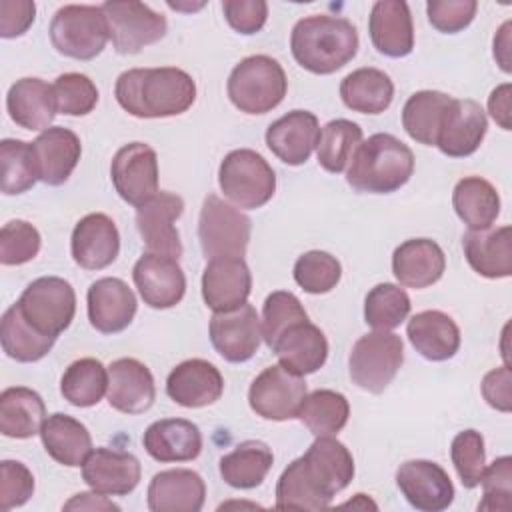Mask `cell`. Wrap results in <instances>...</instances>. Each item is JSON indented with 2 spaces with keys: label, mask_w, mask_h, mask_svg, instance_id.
<instances>
[{
  "label": "cell",
  "mask_w": 512,
  "mask_h": 512,
  "mask_svg": "<svg viewBox=\"0 0 512 512\" xmlns=\"http://www.w3.org/2000/svg\"><path fill=\"white\" fill-rule=\"evenodd\" d=\"M16 304L36 330L54 338L70 326L76 314L74 288L58 276L36 278L24 288Z\"/></svg>",
  "instance_id": "obj_10"
},
{
  "label": "cell",
  "mask_w": 512,
  "mask_h": 512,
  "mask_svg": "<svg viewBox=\"0 0 512 512\" xmlns=\"http://www.w3.org/2000/svg\"><path fill=\"white\" fill-rule=\"evenodd\" d=\"M146 496L152 512H198L204 506L206 484L194 470L172 468L154 474Z\"/></svg>",
  "instance_id": "obj_26"
},
{
  "label": "cell",
  "mask_w": 512,
  "mask_h": 512,
  "mask_svg": "<svg viewBox=\"0 0 512 512\" xmlns=\"http://www.w3.org/2000/svg\"><path fill=\"white\" fill-rule=\"evenodd\" d=\"M452 206L468 230H484L490 228L500 214V196L488 180L466 176L454 186Z\"/></svg>",
  "instance_id": "obj_39"
},
{
  "label": "cell",
  "mask_w": 512,
  "mask_h": 512,
  "mask_svg": "<svg viewBox=\"0 0 512 512\" xmlns=\"http://www.w3.org/2000/svg\"><path fill=\"white\" fill-rule=\"evenodd\" d=\"M108 404L124 414H142L156 400L154 376L136 358H118L108 366Z\"/></svg>",
  "instance_id": "obj_22"
},
{
  "label": "cell",
  "mask_w": 512,
  "mask_h": 512,
  "mask_svg": "<svg viewBox=\"0 0 512 512\" xmlns=\"http://www.w3.org/2000/svg\"><path fill=\"white\" fill-rule=\"evenodd\" d=\"M396 484L408 504L422 512L446 510L454 500L448 472L432 460H408L396 470Z\"/></svg>",
  "instance_id": "obj_16"
},
{
  "label": "cell",
  "mask_w": 512,
  "mask_h": 512,
  "mask_svg": "<svg viewBox=\"0 0 512 512\" xmlns=\"http://www.w3.org/2000/svg\"><path fill=\"white\" fill-rule=\"evenodd\" d=\"M294 60L312 74H332L358 52L356 26L338 16L314 14L298 20L290 34Z\"/></svg>",
  "instance_id": "obj_3"
},
{
  "label": "cell",
  "mask_w": 512,
  "mask_h": 512,
  "mask_svg": "<svg viewBox=\"0 0 512 512\" xmlns=\"http://www.w3.org/2000/svg\"><path fill=\"white\" fill-rule=\"evenodd\" d=\"M134 284L150 308L166 310L176 306L186 292V276L178 260L146 252L132 270Z\"/></svg>",
  "instance_id": "obj_17"
},
{
  "label": "cell",
  "mask_w": 512,
  "mask_h": 512,
  "mask_svg": "<svg viewBox=\"0 0 512 512\" xmlns=\"http://www.w3.org/2000/svg\"><path fill=\"white\" fill-rule=\"evenodd\" d=\"M42 396L26 386H12L0 394V432L8 438H32L46 420Z\"/></svg>",
  "instance_id": "obj_36"
},
{
  "label": "cell",
  "mask_w": 512,
  "mask_h": 512,
  "mask_svg": "<svg viewBox=\"0 0 512 512\" xmlns=\"http://www.w3.org/2000/svg\"><path fill=\"white\" fill-rule=\"evenodd\" d=\"M480 484L484 488V498L478 504V510L490 512H508L512 502V458L500 456L488 468H484L480 476Z\"/></svg>",
  "instance_id": "obj_52"
},
{
  "label": "cell",
  "mask_w": 512,
  "mask_h": 512,
  "mask_svg": "<svg viewBox=\"0 0 512 512\" xmlns=\"http://www.w3.org/2000/svg\"><path fill=\"white\" fill-rule=\"evenodd\" d=\"M56 106L60 114L66 116H86L98 104L96 84L80 72H66L56 78L52 84Z\"/></svg>",
  "instance_id": "obj_49"
},
{
  "label": "cell",
  "mask_w": 512,
  "mask_h": 512,
  "mask_svg": "<svg viewBox=\"0 0 512 512\" xmlns=\"http://www.w3.org/2000/svg\"><path fill=\"white\" fill-rule=\"evenodd\" d=\"M184 212V200L174 194L160 190L154 198L142 204L136 212V228L142 236L144 246L152 254L168 256L178 260L182 256V242L174 222Z\"/></svg>",
  "instance_id": "obj_14"
},
{
  "label": "cell",
  "mask_w": 512,
  "mask_h": 512,
  "mask_svg": "<svg viewBox=\"0 0 512 512\" xmlns=\"http://www.w3.org/2000/svg\"><path fill=\"white\" fill-rule=\"evenodd\" d=\"M342 266L336 256L310 250L304 252L294 264V280L308 294H326L340 282Z\"/></svg>",
  "instance_id": "obj_47"
},
{
  "label": "cell",
  "mask_w": 512,
  "mask_h": 512,
  "mask_svg": "<svg viewBox=\"0 0 512 512\" xmlns=\"http://www.w3.org/2000/svg\"><path fill=\"white\" fill-rule=\"evenodd\" d=\"M510 382H512V374H510L508 366L490 370L484 376V380H482V396H484V400L492 408H496L500 412H510L512 410Z\"/></svg>",
  "instance_id": "obj_57"
},
{
  "label": "cell",
  "mask_w": 512,
  "mask_h": 512,
  "mask_svg": "<svg viewBox=\"0 0 512 512\" xmlns=\"http://www.w3.org/2000/svg\"><path fill=\"white\" fill-rule=\"evenodd\" d=\"M60 392L72 406L90 408L108 392V370L96 358H80L64 370Z\"/></svg>",
  "instance_id": "obj_43"
},
{
  "label": "cell",
  "mask_w": 512,
  "mask_h": 512,
  "mask_svg": "<svg viewBox=\"0 0 512 512\" xmlns=\"http://www.w3.org/2000/svg\"><path fill=\"white\" fill-rule=\"evenodd\" d=\"M114 96L136 118H166L178 116L194 104L196 84L180 68H132L118 76Z\"/></svg>",
  "instance_id": "obj_2"
},
{
  "label": "cell",
  "mask_w": 512,
  "mask_h": 512,
  "mask_svg": "<svg viewBox=\"0 0 512 512\" xmlns=\"http://www.w3.org/2000/svg\"><path fill=\"white\" fill-rule=\"evenodd\" d=\"M70 250L74 262L84 270L110 266L120 252V234L114 220L102 212L80 218L72 230Z\"/></svg>",
  "instance_id": "obj_20"
},
{
  "label": "cell",
  "mask_w": 512,
  "mask_h": 512,
  "mask_svg": "<svg viewBox=\"0 0 512 512\" xmlns=\"http://www.w3.org/2000/svg\"><path fill=\"white\" fill-rule=\"evenodd\" d=\"M308 320L302 302L286 290H276L264 300L262 308V338L272 350L278 338L294 324Z\"/></svg>",
  "instance_id": "obj_48"
},
{
  "label": "cell",
  "mask_w": 512,
  "mask_h": 512,
  "mask_svg": "<svg viewBox=\"0 0 512 512\" xmlns=\"http://www.w3.org/2000/svg\"><path fill=\"white\" fill-rule=\"evenodd\" d=\"M450 458L464 488L480 486V476L486 468L484 438L480 432L476 430L458 432L450 446Z\"/></svg>",
  "instance_id": "obj_50"
},
{
  "label": "cell",
  "mask_w": 512,
  "mask_h": 512,
  "mask_svg": "<svg viewBox=\"0 0 512 512\" xmlns=\"http://www.w3.org/2000/svg\"><path fill=\"white\" fill-rule=\"evenodd\" d=\"M444 270L446 256L430 238L406 240L392 254V272L406 288H428L442 278Z\"/></svg>",
  "instance_id": "obj_29"
},
{
  "label": "cell",
  "mask_w": 512,
  "mask_h": 512,
  "mask_svg": "<svg viewBox=\"0 0 512 512\" xmlns=\"http://www.w3.org/2000/svg\"><path fill=\"white\" fill-rule=\"evenodd\" d=\"M450 102L452 98L438 90L414 92L402 108V126L406 134L424 146H436L438 130Z\"/></svg>",
  "instance_id": "obj_41"
},
{
  "label": "cell",
  "mask_w": 512,
  "mask_h": 512,
  "mask_svg": "<svg viewBox=\"0 0 512 512\" xmlns=\"http://www.w3.org/2000/svg\"><path fill=\"white\" fill-rule=\"evenodd\" d=\"M468 264L484 278H508L512 274V230L510 226L468 230L462 236Z\"/></svg>",
  "instance_id": "obj_32"
},
{
  "label": "cell",
  "mask_w": 512,
  "mask_h": 512,
  "mask_svg": "<svg viewBox=\"0 0 512 512\" xmlns=\"http://www.w3.org/2000/svg\"><path fill=\"white\" fill-rule=\"evenodd\" d=\"M340 98L354 112L380 114L392 104L394 84L378 68H358L340 82Z\"/></svg>",
  "instance_id": "obj_38"
},
{
  "label": "cell",
  "mask_w": 512,
  "mask_h": 512,
  "mask_svg": "<svg viewBox=\"0 0 512 512\" xmlns=\"http://www.w3.org/2000/svg\"><path fill=\"white\" fill-rule=\"evenodd\" d=\"M40 232L26 220H12L0 230V262L4 266L26 264L40 252Z\"/></svg>",
  "instance_id": "obj_51"
},
{
  "label": "cell",
  "mask_w": 512,
  "mask_h": 512,
  "mask_svg": "<svg viewBox=\"0 0 512 512\" xmlns=\"http://www.w3.org/2000/svg\"><path fill=\"white\" fill-rule=\"evenodd\" d=\"M306 396L304 376L286 370L282 364L264 368L248 390L250 408L264 420H290L298 416Z\"/></svg>",
  "instance_id": "obj_12"
},
{
  "label": "cell",
  "mask_w": 512,
  "mask_h": 512,
  "mask_svg": "<svg viewBox=\"0 0 512 512\" xmlns=\"http://www.w3.org/2000/svg\"><path fill=\"white\" fill-rule=\"evenodd\" d=\"M250 232V218L236 206L216 194L204 198L198 220V238L206 260L242 258L250 242Z\"/></svg>",
  "instance_id": "obj_9"
},
{
  "label": "cell",
  "mask_w": 512,
  "mask_h": 512,
  "mask_svg": "<svg viewBox=\"0 0 512 512\" xmlns=\"http://www.w3.org/2000/svg\"><path fill=\"white\" fill-rule=\"evenodd\" d=\"M44 450L58 464L76 468L82 466L86 456L92 452V438L88 428L62 412L50 414L40 430Z\"/></svg>",
  "instance_id": "obj_35"
},
{
  "label": "cell",
  "mask_w": 512,
  "mask_h": 512,
  "mask_svg": "<svg viewBox=\"0 0 512 512\" xmlns=\"http://www.w3.org/2000/svg\"><path fill=\"white\" fill-rule=\"evenodd\" d=\"M510 28H512V22L506 20V22L500 26L498 34L494 36V58L498 60L500 68H502L506 74L512 70V66H510Z\"/></svg>",
  "instance_id": "obj_60"
},
{
  "label": "cell",
  "mask_w": 512,
  "mask_h": 512,
  "mask_svg": "<svg viewBox=\"0 0 512 512\" xmlns=\"http://www.w3.org/2000/svg\"><path fill=\"white\" fill-rule=\"evenodd\" d=\"M0 168V188L8 196L22 194L40 180L32 144L24 140L4 138L0 142Z\"/></svg>",
  "instance_id": "obj_45"
},
{
  "label": "cell",
  "mask_w": 512,
  "mask_h": 512,
  "mask_svg": "<svg viewBox=\"0 0 512 512\" xmlns=\"http://www.w3.org/2000/svg\"><path fill=\"white\" fill-rule=\"evenodd\" d=\"M272 352L278 356L280 364L298 374H314L320 370L328 358V340L324 332L310 320H302L290 326L274 344Z\"/></svg>",
  "instance_id": "obj_30"
},
{
  "label": "cell",
  "mask_w": 512,
  "mask_h": 512,
  "mask_svg": "<svg viewBox=\"0 0 512 512\" xmlns=\"http://www.w3.org/2000/svg\"><path fill=\"white\" fill-rule=\"evenodd\" d=\"M414 172L412 150L392 134H372L350 158L346 182L368 194H390L402 188Z\"/></svg>",
  "instance_id": "obj_4"
},
{
  "label": "cell",
  "mask_w": 512,
  "mask_h": 512,
  "mask_svg": "<svg viewBox=\"0 0 512 512\" xmlns=\"http://www.w3.org/2000/svg\"><path fill=\"white\" fill-rule=\"evenodd\" d=\"M222 12L238 34H256L266 24L268 4L264 0H224Z\"/></svg>",
  "instance_id": "obj_55"
},
{
  "label": "cell",
  "mask_w": 512,
  "mask_h": 512,
  "mask_svg": "<svg viewBox=\"0 0 512 512\" xmlns=\"http://www.w3.org/2000/svg\"><path fill=\"white\" fill-rule=\"evenodd\" d=\"M224 392L220 370L202 358L180 362L166 380V394L184 408H204L214 404Z\"/></svg>",
  "instance_id": "obj_25"
},
{
  "label": "cell",
  "mask_w": 512,
  "mask_h": 512,
  "mask_svg": "<svg viewBox=\"0 0 512 512\" xmlns=\"http://www.w3.org/2000/svg\"><path fill=\"white\" fill-rule=\"evenodd\" d=\"M0 342L8 358L16 362H38L54 346L56 338L36 330L20 312L18 304H12L0 322Z\"/></svg>",
  "instance_id": "obj_40"
},
{
  "label": "cell",
  "mask_w": 512,
  "mask_h": 512,
  "mask_svg": "<svg viewBox=\"0 0 512 512\" xmlns=\"http://www.w3.org/2000/svg\"><path fill=\"white\" fill-rule=\"evenodd\" d=\"M262 340V326L252 304H242L228 312H214L210 320V342L228 362L250 360Z\"/></svg>",
  "instance_id": "obj_15"
},
{
  "label": "cell",
  "mask_w": 512,
  "mask_h": 512,
  "mask_svg": "<svg viewBox=\"0 0 512 512\" xmlns=\"http://www.w3.org/2000/svg\"><path fill=\"white\" fill-rule=\"evenodd\" d=\"M476 8L474 0H430L426 4L430 24L442 34H456L470 26Z\"/></svg>",
  "instance_id": "obj_54"
},
{
  "label": "cell",
  "mask_w": 512,
  "mask_h": 512,
  "mask_svg": "<svg viewBox=\"0 0 512 512\" xmlns=\"http://www.w3.org/2000/svg\"><path fill=\"white\" fill-rule=\"evenodd\" d=\"M64 510H120L118 504H114L112 500H108L104 494L100 492H80L74 494L66 504Z\"/></svg>",
  "instance_id": "obj_59"
},
{
  "label": "cell",
  "mask_w": 512,
  "mask_h": 512,
  "mask_svg": "<svg viewBox=\"0 0 512 512\" xmlns=\"http://www.w3.org/2000/svg\"><path fill=\"white\" fill-rule=\"evenodd\" d=\"M34 494V476L18 460L0 462V510L8 512L26 504Z\"/></svg>",
  "instance_id": "obj_53"
},
{
  "label": "cell",
  "mask_w": 512,
  "mask_h": 512,
  "mask_svg": "<svg viewBox=\"0 0 512 512\" xmlns=\"http://www.w3.org/2000/svg\"><path fill=\"white\" fill-rule=\"evenodd\" d=\"M140 462L134 454L112 448L92 450L82 464V480L104 496H126L140 482Z\"/></svg>",
  "instance_id": "obj_19"
},
{
  "label": "cell",
  "mask_w": 512,
  "mask_h": 512,
  "mask_svg": "<svg viewBox=\"0 0 512 512\" xmlns=\"http://www.w3.org/2000/svg\"><path fill=\"white\" fill-rule=\"evenodd\" d=\"M138 302L120 278H100L88 288V320L102 334H116L134 320Z\"/></svg>",
  "instance_id": "obj_23"
},
{
  "label": "cell",
  "mask_w": 512,
  "mask_h": 512,
  "mask_svg": "<svg viewBox=\"0 0 512 512\" xmlns=\"http://www.w3.org/2000/svg\"><path fill=\"white\" fill-rule=\"evenodd\" d=\"M362 142V128L346 118L330 120L320 128L316 142L318 164L332 174H338L350 162L356 146Z\"/></svg>",
  "instance_id": "obj_44"
},
{
  "label": "cell",
  "mask_w": 512,
  "mask_h": 512,
  "mask_svg": "<svg viewBox=\"0 0 512 512\" xmlns=\"http://www.w3.org/2000/svg\"><path fill=\"white\" fill-rule=\"evenodd\" d=\"M110 178L118 196L140 208L158 190V156L154 148L144 142H130L122 146L110 166Z\"/></svg>",
  "instance_id": "obj_13"
},
{
  "label": "cell",
  "mask_w": 512,
  "mask_h": 512,
  "mask_svg": "<svg viewBox=\"0 0 512 512\" xmlns=\"http://www.w3.org/2000/svg\"><path fill=\"white\" fill-rule=\"evenodd\" d=\"M142 444L158 462H188L202 452V434L190 420L164 418L146 428Z\"/></svg>",
  "instance_id": "obj_31"
},
{
  "label": "cell",
  "mask_w": 512,
  "mask_h": 512,
  "mask_svg": "<svg viewBox=\"0 0 512 512\" xmlns=\"http://www.w3.org/2000/svg\"><path fill=\"white\" fill-rule=\"evenodd\" d=\"M274 464L270 446L262 440H244L220 458L222 480L238 490H250L264 482Z\"/></svg>",
  "instance_id": "obj_37"
},
{
  "label": "cell",
  "mask_w": 512,
  "mask_h": 512,
  "mask_svg": "<svg viewBox=\"0 0 512 512\" xmlns=\"http://www.w3.org/2000/svg\"><path fill=\"white\" fill-rule=\"evenodd\" d=\"M36 4L30 0H2L0 2V36H22L34 22Z\"/></svg>",
  "instance_id": "obj_56"
},
{
  "label": "cell",
  "mask_w": 512,
  "mask_h": 512,
  "mask_svg": "<svg viewBox=\"0 0 512 512\" xmlns=\"http://www.w3.org/2000/svg\"><path fill=\"white\" fill-rule=\"evenodd\" d=\"M410 308V296L404 288L382 282L366 294L364 320L374 330H394L408 318Z\"/></svg>",
  "instance_id": "obj_46"
},
{
  "label": "cell",
  "mask_w": 512,
  "mask_h": 512,
  "mask_svg": "<svg viewBox=\"0 0 512 512\" xmlns=\"http://www.w3.org/2000/svg\"><path fill=\"white\" fill-rule=\"evenodd\" d=\"M48 34L52 46L74 60L96 58L110 38L102 6L92 4H66L58 8Z\"/></svg>",
  "instance_id": "obj_6"
},
{
  "label": "cell",
  "mask_w": 512,
  "mask_h": 512,
  "mask_svg": "<svg viewBox=\"0 0 512 512\" xmlns=\"http://www.w3.org/2000/svg\"><path fill=\"white\" fill-rule=\"evenodd\" d=\"M368 32L374 48L388 58H404L414 48L410 8L402 0H380L372 6Z\"/></svg>",
  "instance_id": "obj_27"
},
{
  "label": "cell",
  "mask_w": 512,
  "mask_h": 512,
  "mask_svg": "<svg viewBox=\"0 0 512 512\" xmlns=\"http://www.w3.org/2000/svg\"><path fill=\"white\" fill-rule=\"evenodd\" d=\"M488 120L486 112L476 100H454L444 112L436 146L442 154L450 158H466L474 154L484 136H486Z\"/></svg>",
  "instance_id": "obj_18"
},
{
  "label": "cell",
  "mask_w": 512,
  "mask_h": 512,
  "mask_svg": "<svg viewBox=\"0 0 512 512\" xmlns=\"http://www.w3.org/2000/svg\"><path fill=\"white\" fill-rule=\"evenodd\" d=\"M510 90L512 86L500 84L488 96V112L502 130H510Z\"/></svg>",
  "instance_id": "obj_58"
},
{
  "label": "cell",
  "mask_w": 512,
  "mask_h": 512,
  "mask_svg": "<svg viewBox=\"0 0 512 512\" xmlns=\"http://www.w3.org/2000/svg\"><path fill=\"white\" fill-rule=\"evenodd\" d=\"M354 478L350 450L332 436H316L304 456L292 460L276 484L278 510H324Z\"/></svg>",
  "instance_id": "obj_1"
},
{
  "label": "cell",
  "mask_w": 512,
  "mask_h": 512,
  "mask_svg": "<svg viewBox=\"0 0 512 512\" xmlns=\"http://www.w3.org/2000/svg\"><path fill=\"white\" fill-rule=\"evenodd\" d=\"M320 126L316 114L308 110H292L272 122L266 130V146L288 166L304 164L316 148Z\"/></svg>",
  "instance_id": "obj_24"
},
{
  "label": "cell",
  "mask_w": 512,
  "mask_h": 512,
  "mask_svg": "<svg viewBox=\"0 0 512 512\" xmlns=\"http://www.w3.org/2000/svg\"><path fill=\"white\" fill-rule=\"evenodd\" d=\"M252 274L244 258H212L202 274V298L214 312H228L246 304Z\"/></svg>",
  "instance_id": "obj_21"
},
{
  "label": "cell",
  "mask_w": 512,
  "mask_h": 512,
  "mask_svg": "<svg viewBox=\"0 0 512 512\" xmlns=\"http://www.w3.org/2000/svg\"><path fill=\"white\" fill-rule=\"evenodd\" d=\"M350 416V404L344 394L336 390H314L304 396L298 410V420L314 436H334L338 434Z\"/></svg>",
  "instance_id": "obj_42"
},
{
  "label": "cell",
  "mask_w": 512,
  "mask_h": 512,
  "mask_svg": "<svg viewBox=\"0 0 512 512\" xmlns=\"http://www.w3.org/2000/svg\"><path fill=\"white\" fill-rule=\"evenodd\" d=\"M402 362V338L390 330H376L354 342L348 356V370L358 388L370 394H380L394 380Z\"/></svg>",
  "instance_id": "obj_7"
},
{
  "label": "cell",
  "mask_w": 512,
  "mask_h": 512,
  "mask_svg": "<svg viewBox=\"0 0 512 512\" xmlns=\"http://www.w3.org/2000/svg\"><path fill=\"white\" fill-rule=\"evenodd\" d=\"M228 98L246 114H266L286 96L288 80L278 60L254 54L240 60L228 76Z\"/></svg>",
  "instance_id": "obj_5"
},
{
  "label": "cell",
  "mask_w": 512,
  "mask_h": 512,
  "mask_svg": "<svg viewBox=\"0 0 512 512\" xmlns=\"http://www.w3.org/2000/svg\"><path fill=\"white\" fill-rule=\"evenodd\" d=\"M32 150L38 178L48 186H60L74 172L82 154V144L72 130L50 126L32 142Z\"/></svg>",
  "instance_id": "obj_28"
},
{
  "label": "cell",
  "mask_w": 512,
  "mask_h": 512,
  "mask_svg": "<svg viewBox=\"0 0 512 512\" xmlns=\"http://www.w3.org/2000/svg\"><path fill=\"white\" fill-rule=\"evenodd\" d=\"M406 334L414 350L432 362L452 358L460 348V328L440 310H422L408 320Z\"/></svg>",
  "instance_id": "obj_34"
},
{
  "label": "cell",
  "mask_w": 512,
  "mask_h": 512,
  "mask_svg": "<svg viewBox=\"0 0 512 512\" xmlns=\"http://www.w3.org/2000/svg\"><path fill=\"white\" fill-rule=\"evenodd\" d=\"M110 40L118 54H136L166 36L168 22L142 2H104L102 4Z\"/></svg>",
  "instance_id": "obj_11"
},
{
  "label": "cell",
  "mask_w": 512,
  "mask_h": 512,
  "mask_svg": "<svg viewBox=\"0 0 512 512\" xmlns=\"http://www.w3.org/2000/svg\"><path fill=\"white\" fill-rule=\"evenodd\" d=\"M6 108L20 128L48 130L58 106L54 88L40 78H20L6 94Z\"/></svg>",
  "instance_id": "obj_33"
},
{
  "label": "cell",
  "mask_w": 512,
  "mask_h": 512,
  "mask_svg": "<svg viewBox=\"0 0 512 512\" xmlns=\"http://www.w3.org/2000/svg\"><path fill=\"white\" fill-rule=\"evenodd\" d=\"M220 190L238 208L264 206L276 192V174L262 154L240 148L224 156L218 170Z\"/></svg>",
  "instance_id": "obj_8"
}]
</instances>
